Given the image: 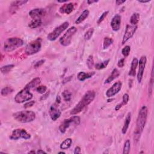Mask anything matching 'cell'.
<instances>
[{"instance_id":"cell-34","label":"cell","mask_w":154,"mask_h":154,"mask_svg":"<svg viewBox=\"0 0 154 154\" xmlns=\"http://www.w3.org/2000/svg\"><path fill=\"white\" fill-rule=\"evenodd\" d=\"M131 141L129 140H127L124 143L123 146V154H128L131 149Z\"/></svg>"},{"instance_id":"cell-28","label":"cell","mask_w":154,"mask_h":154,"mask_svg":"<svg viewBox=\"0 0 154 154\" xmlns=\"http://www.w3.org/2000/svg\"><path fill=\"white\" fill-rule=\"evenodd\" d=\"M140 21V14L139 13H134L130 17V23L132 25H137Z\"/></svg>"},{"instance_id":"cell-51","label":"cell","mask_w":154,"mask_h":154,"mask_svg":"<svg viewBox=\"0 0 154 154\" xmlns=\"http://www.w3.org/2000/svg\"><path fill=\"white\" fill-rule=\"evenodd\" d=\"M150 1H139V2L140 3H149Z\"/></svg>"},{"instance_id":"cell-38","label":"cell","mask_w":154,"mask_h":154,"mask_svg":"<svg viewBox=\"0 0 154 154\" xmlns=\"http://www.w3.org/2000/svg\"><path fill=\"white\" fill-rule=\"evenodd\" d=\"M130 51H131V47L129 45H127L122 50V54L125 57H127L129 55Z\"/></svg>"},{"instance_id":"cell-48","label":"cell","mask_w":154,"mask_h":154,"mask_svg":"<svg viewBox=\"0 0 154 154\" xmlns=\"http://www.w3.org/2000/svg\"><path fill=\"white\" fill-rule=\"evenodd\" d=\"M61 100H62V99H61L60 96L58 95V96H57V98H56V103H57V104H60V103L61 102Z\"/></svg>"},{"instance_id":"cell-10","label":"cell","mask_w":154,"mask_h":154,"mask_svg":"<svg viewBox=\"0 0 154 154\" xmlns=\"http://www.w3.org/2000/svg\"><path fill=\"white\" fill-rule=\"evenodd\" d=\"M21 139L28 140L31 139V135L28 133L25 129L17 128L14 129L10 136V139L12 140H17Z\"/></svg>"},{"instance_id":"cell-4","label":"cell","mask_w":154,"mask_h":154,"mask_svg":"<svg viewBox=\"0 0 154 154\" xmlns=\"http://www.w3.org/2000/svg\"><path fill=\"white\" fill-rule=\"evenodd\" d=\"M24 44L23 40L19 37H10L5 41L4 44V50L5 52H12L20 48Z\"/></svg>"},{"instance_id":"cell-13","label":"cell","mask_w":154,"mask_h":154,"mask_svg":"<svg viewBox=\"0 0 154 154\" xmlns=\"http://www.w3.org/2000/svg\"><path fill=\"white\" fill-rule=\"evenodd\" d=\"M137 29V25H127L125 34L123 35L122 39V44H125L128 40L133 37Z\"/></svg>"},{"instance_id":"cell-40","label":"cell","mask_w":154,"mask_h":154,"mask_svg":"<svg viewBox=\"0 0 154 154\" xmlns=\"http://www.w3.org/2000/svg\"><path fill=\"white\" fill-rule=\"evenodd\" d=\"M108 13H109L108 11H105L101 15V16L99 17V19L98 20V22H97V23H98V24H100V23H101L105 19V18L106 17V16L108 15Z\"/></svg>"},{"instance_id":"cell-50","label":"cell","mask_w":154,"mask_h":154,"mask_svg":"<svg viewBox=\"0 0 154 154\" xmlns=\"http://www.w3.org/2000/svg\"><path fill=\"white\" fill-rule=\"evenodd\" d=\"M68 0H63V1H59V0H58L57 2L58 3H66L68 2Z\"/></svg>"},{"instance_id":"cell-2","label":"cell","mask_w":154,"mask_h":154,"mask_svg":"<svg viewBox=\"0 0 154 154\" xmlns=\"http://www.w3.org/2000/svg\"><path fill=\"white\" fill-rule=\"evenodd\" d=\"M95 92L93 90H88L82 96L80 102L77 104L75 107L70 111V114L71 115H76L80 113L86 106L91 104L95 98Z\"/></svg>"},{"instance_id":"cell-26","label":"cell","mask_w":154,"mask_h":154,"mask_svg":"<svg viewBox=\"0 0 154 154\" xmlns=\"http://www.w3.org/2000/svg\"><path fill=\"white\" fill-rule=\"evenodd\" d=\"M72 144V140L70 138H68L65 139L62 143H61L60 147L62 150H66L69 149V148L71 146Z\"/></svg>"},{"instance_id":"cell-22","label":"cell","mask_w":154,"mask_h":154,"mask_svg":"<svg viewBox=\"0 0 154 154\" xmlns=\"http://www.w3.org/2000/svg\"><path fill=\"white\" fill-rule=\"evenodd\" d=\"M131 120V112H129L127 115V117L125 119V122H124V125L122 129V133L123 134H125L128 131L130 122Z\"/></svg>"},{"instance_id":"cell-53","label":"cell","mask_w":154,"mask_h":154,"mask_svg":"<svg viewBox=\"0 0 154 154\" xmlns=\"http://www.w3.org/2000/svg\"><path fill=\"white\" fill-rule=\"evenodd\" d=\"M114 100V99H109L107 100V102H111L112 100Z\"/></svg>"},{"instance_id":"cell-41","label":"cell","mask_w":154,"mask_h":154,"mask_svg":"<svg viewBox=\"0 0 154 154\" xmlns=\"http://www.w3.org/2000/svg\"><path fill=\"white\" fill-rule=\"evenodd\" d=\"M35 104V101L34 100H31V101H28L27 102H26L24 105H23V107L25 109L29 108L33 106Z\"/></svg>"},{"instance_id":"cell-32","label":"cell","mask_w":154,"mask_h":154,"mask_svg":"<svg viewBox=\"0 0 154 154\" xmlns=\"http://www.w3.org/2000/svg\"><path fill=\"white\" fill-rule=\"evenodd\" d=\"M14 67H15L14 64H8V65H5V66H2L1 69H0V70H1V72L2 74H6L10 72Z\"/></svg>"},{"instance_id":"cell-31","label":"cell","mask_w":154,"mask_h":154,"mask_svg":"<svg viewBox=\"0 0 154 154\" xmlns=\"http://www.w3.org/2000/svg\"><path fill=\"white\" fill-rule=\"evenodd\" d=\"M14 92V88L11 87H5L3 88L1 91V95L3 96H7L9 94L12 93Z\"/></svg>"},{"instance_id":"cell-19","label":"cell","mask_w":154,"mask_h":154,"mask_svg":"<svg viewBox=\"0 0 154 154\" xmlns=\"http://www.w3.org/2000/svg\"><path fill=\"white\" fill-rule=\"evenodd\" d=\"M27 3L28 1H15L11 4L10 11H11V13H15V11L18 9L20 6L25 5Z\"/></svg>"},{"instance_id":"cell-15","label":"cell","mask_w":154,"mask_h":154,"mask_svg":"<svg viewBox=\"0 0 154 154\" xmlns=\"http://www.w3.org/2000/svg\"><path fill=\"white\" fill-rule=\"evenodd\" d=\"M46 14V11L44 9L36 8L29 11V15L33 19H41Z\"/></svg>"},{"instance_id":"cell-17","label":"cell","mask_w":154,"mask_h":154,"mask_svg":"<svg viewBox=\"0 0 154 154\" xmlns=\"http://www.w3.org/2000/svg\"><path fill=\"white\" fill-rule=\"evenodd\" d=\"M74 9V5L72 3L64 4L60 8V12L61 13H66L69 15L72 12Z\"/></svg>"},{"instance_id":"cell-20","label":"cell","mask_w":154,"mask_h":154,"mask_svg":"<svg viewBox=\"0 0 154 154\" xmlns=\"http://www.w3.org/2000/svg\"><path fill=\"white\" fill-rule=\"evenodd\" d=\"M139 64V60L138 59L134 57L131 62V68H130L129 72L128 73V75L131 76H135L136 75V69H137V67L138 66Z\"/></svg>"},{"instance_id":"cell-45","label":"cell","mask_w":154,"mask_h":154,"mask_svg":"<svg viewBox=\"0 0 154 154\" xmlns=\"http://www.w3.org/2000/svg\"><path fill=\"white\" fill-rule=\"evenodd\" d=\"M74 153L75 154H78V153H81V148L79 146H76L75 147V149H74Z\"/></svg>"},{"instance_id":"cell-54","label":"cell","mask_w":154,"mask_h":154,"mask_svg":"<svg viewBox=\"0 0 154 154\" xmlns=\"http://www.w3.org/2000/svg\"><path fill=\"white\" fill-rule=\"evenodd\" d=\"M58 153H65V152H59Z\"/></svg>"},{"instance_id":"cell-42","label":"cell","mask_w":154,"mask_h":154,"mask_svg":"<svg viewBox=\"0 0 154 154\" xmlns=\"http://www.w3.org/2000/svg\"><path fill=\"white\" fill-rule=\"evenodd\" d=\"M125 58H121L117 63V66L121 68H123L124 66H125Z\"/></svg>"},{"instance_id":"cell-11","label":"cell","mask_w":154,"mask_h":154,"mask_svg":"<svg viewBox=\"0 0 154 154\" xmlns=\"http://www.w3.org/2000/svg\"><path fill=\"white\" fill-rule=\"evenodd\" d=\"M147 63V57L145 56H141L139 61V71L137 74V79L139 83H141V82L143 80V77L144 75V71Z\"/></svg>"},{"instance_id":"cell-1","label":"cell","mask_w":154,"mask_h":154,"mask_svg":"<svg viewBox=\"0 0 154 154\" xmlns=\"http://www.w3.org/2000/svg\"><path fill=\"white\" fill-rule=\"evenodd\" d=\"M147 114L148 108L146 105H143L140 108L139 112L137 122H136L135 131L134 132V142H137L139 140L141 137V135L143 131V129L147 121Z\"/></svg>"},{"instance_id":"cell-21","label":"cell","mask_w":154,"mask_h":154,"mask_svg":"<svg viewBox=\"0 0 154 154\" xmlns=\"http://www.w3.org/2000/svg\"><path fill=\"white\" fill-rule=\"evenodd\" d=\"M94 74H95V72H94L88 73H86L84 72H80L78 74V75H77V78H78V80L80 81H84L86 80L92 78Z\"/></svg>"},{"instance_id":"cell-44","label":"cell","mask_w":154,"mask_h":154,"mask_svg":"<svg viewBox=\"0 0 154 154\" xmlns=\"http://www.w3.org/2000/svg\"><path fill=\"white\" fill-rule=\"evenodd\" d=\"M50 91L48 92L45 93H44V95L41 96L40 100H45V99H46L47 98H48V96H49V95H50Z\"/></svg>"},{"instance_id":"cell-46","label":"cell","mask_w":154,"mask_h":154,"mask_svg":"<svg viewBox=\"0 0 154 154\" xmlns=\"http://www.w3.org/2000/svg\"><path fill=\"white\" fill-rule=\"evenodd\" d=\"M126 2L125 0H124V1H121V0H117V1H116V4L117 5H121L123 3H125Z\"/></svg>"},{"instance_id":"cell-3","label":"cell","mask_w":154,"mask_h":154,"mask_svg":"<svg viewBox=\"0 0 154 154\" xmlns=\"http://www.w3.org/2000/svg\"><path fill=\"white\" fill-rule=\"evenodd\" d=\"M14 119L19 122L22 123H30L35 119V113L31 110H24L16 112L13 114Z\"/></svg>"},{"instance_id":"cell-18","label":"cell","mask_w":154,"mask_h":154,"mask_svg":"<svg viewBox=\"0 0 154 154\" xmlns=\"http://www.w3.org/2000/svg\"><path fill=\"white\" fill-rule=\"evenodd\" d=\"M120 75H121V73L119 72V70L116 68H114L112 70L111 74L108 76V78L105 80L104 84L110 83V82H111L112 81H114L115 79L118 78V77L120 76Z\"/></svg>"},{"instance_id":"cell-35","label":"cell","mask_w":154,"mask_h":154,"mask_svg":"<svg viewBox=\"0 0 154 154\" xmlns=\"http://www.w3.org/2000/svg\"><path fill=\"white\" fill-rule=\"evenodd\" d=\"M87 66L88 68V69H92L94 66V59L93 56L90 55L88 57L87 61H86Z\"/></svg>"},{"instance_id":"cell-9","label":"cell","mask_w":154,"mask_h":154,"mask_svg":"<svg viewBox=\"0 0 154 154\" xmlns=\"http://www.w3.org/2000/svg\"><path fill=\"white\" fill-rule=\"evenodd\" d=\"M69 25V23L68 22H63L60 26L56 27L54 30L50 32L48 34V35H47V39L51 41V42H52V41H55L59 36H60V35L62 34V33H63L64 30H66V29L68 28Z\"/></svg>"},{"instance_id":"cell-27","label":"cell","mask_w":154,"mask_h":154,"mask_svg":"<svg viewBox=\"0 0 154 154\" xmlns=\"http://www.w3.org/2000/svg\"><path fill=\"white\" fill-rule=\"evenodd\" d=\"M41 82L40 78H39V77H37V78H35L33 80H32L30 82H29L27 84V86L31 88V89H33V88L35 87H37Z\"/></svg>"},{"instance_id":"cell-16","label":"cell","mask_w":154,"mask_h":154,"mask_svg":"<svg viewBox=\"0 0 154 154\" xmlns=\"http://www.w3.org/2000/svg\"><path fill=\"white\" fill-rule=\"evenodd\" d=\"M121 16L119 14H116L112 17L111 21V27L114 31H118L121 28Z\"/></svg>"},{"instance_id":"cell-29","label":"cell","mask_w":154,"mask_h":154,"mask_svg":"<svg viewBox=\"0 0 154 154\" xmlns=\"http://www.w3.org/2000/svg\"><path fill=\"white\" fill-rule=\"evenodd\" d=\"M110 61V59H108V60H105V61H104L103 62L96 63L95 64H94V67H95L96 69L99 70L104 69L108 66V64Z\"/></svg>"},{"instance_id":"cell-14","label":"cell","mask_w":154,"mask_h":154,"mask_svg":"<svg viewBox=\"0 0 154 154\" xmlns=\"http://www.w3.org/2000/svg\"><path fill=\"white\" fill-rule=\"evenodd\" d=\"M58 105L57 103L52 105L49 110L50 116L53 121H57L62 114V112L59 109Z\"/></svg>"},{"instance_id":"cell-39","label":"cell","mask_w":154,"mask_h":154,"mask_svg":"<svg viewBox=\"0 0 154 154\" xmlns=\"http://www.w3.org/2000/svg\"><path fill=\"white\" fill-rule=\"evenodd\" d=\"M36 91L40 94H44L47 90V87L45 86H39L36 88Z\"/></svg>"},{"instance_id":"cell-52","label":"cell","mask_w":154,"mask_h":154,"mask_svg":"<svg viewBox=\"0 0 154 154\" xmlns=\"http://www.w3.org/2000/svg\"><path fill=\"white\" fill-rule=\"evenodd\" d=\"M35 153L36 152H35L34 151H31L28 152V153Z\"/></svg>"},{"instance_id":"cell-7","label":"cell","mask_w":154,"mask_h":154,"mask_svg":"<svg viewBox=\"0 0 154 154\" xmlns=\"http://www.w3.org/2000/svg\"><path fill=\"white\" fill-rule=\"evenodd\" d=\"M81 122V119L79 116H74L70 117L68 119H66L60 124L58 129L61 133L64 134L66 132L67 129L70 127L71 125H79Z\"/></svg>"},{"instance_id":"cell-47","label":"cell","mask_w":154,"mask_h":154,"mask_svg":"<svg viewBox=\"0 0 154 154\" xmlns=\"http://www.w3.org/2000/svg\"><path fill=\"white\" fill-rule=\"evenodd\" d=\"M98 1H96V0H94H94H88V1H87V4H89V5L92 4H93V3H98Z\"/></svg>"},{"instance_id":"cell-30","label":"cell","mask_w":154,"mask_h":154,"mask_svg":"<svg viewBox=\"0 0 154 154\" xmlns=\"http://www.w3.org/2000/svg\"><path fill=\"white\" fill-rule=\"evenodd\" d=\"M114 40L112 38L108 37H106L104 39V42H103V46L102 48L104 50L107 49L110 46H111L112 44H113Z\"/></svg>"},{"instance_id":"cell-23","label":"cell","mask_w":154,"mask_h":154,"mask_svg":"<svg viewBox=\"0 0 154 154\" xmlns=\"http://www.w3.org/2000/svg\"><path fill=\"white\" fill-rule=\"evenodd\" d=\"M89 10L86 9L84 10L83 11H82V13L79 16V17L78 18L76 19V20L75 21V23L76 24H80L81 23H82L84 21H85L89 15Z\"/></svg>"},{"instance_id":"cell-43","label":"cell","mask_w":154,"mask_h":154,"mask_svg":"<svg viewBox=\"0 0 154 154\" xmlns=\"http://www.w3.org/2000/svg\"><path fill=\"white\" fill-rule=\"evenodd\" d=\"M45 62V60H40L38 61L37 62H36V63H35L34 66V68H35V69H37V68L40 67L41 66H42V65H43V64H44Z\"/></svg>"},{"instance_id":"cell-37","label":"cell","mask_w":154,"mask_h":154,"mask_svg":"<svg viewBox=\"0 0 154 154\" xmlns=\"http://www.w3.org/2000/svg\"><path fill=\"white\" fill-rule=\"evenodd\" d=\"M153 68H152V71H151V77L149 82V94L151 96L152 91H153Z\"/></svg>"},{"instance_id":"cell-12","label":"cell","mask_w":154,"mask_h":154,"mask_svg":"<svg viewBox=\"0 0 154 154\" xmlns=\"http://www.w3.org/2000/svg\"><path fill=\"white\" fill-rule=\"evenodd\" d=\"M122 87V83L121 81H118L116 82L115 83L112 84V86L110 88H109L108 89L106 90L105 93L106 96L108 98H111L114 96L116 94H117L121 91Z\"/></svg>"},{"instance_id":"cell-36","label":"cell","mask_w":154,"mask_h":154,"mask_svg":"<svg viewBox=\"0 0 154 154\" xmlns=\"http://www.w3.org/2000/svg\"><path fill=\"white\" fill-rule=\"evenodd\" d=\"M94 31V28H90L88 29L84 34V39L86 40H89L93 36Z\"/></svg>"},{"instance_id":"cell-6","label":"cell","mask_w":154,"mask_h":154,"mask_svg":"<svg viewBox=\"0 0 154 154\" xmlns=\"http://www.w3.org/2000/svg\"><path fill=\"white\" fill-rule=\"evenodd\" d=\"M42 48V39L37 38L29 42L25 47V53L27 56H33L39 52Z\"/></svg>"},{"instance_id":"cell-33","label":"cell","mask_w":154,"mask_h":154,"mask_svg":"<svg viewBox=\"0 0 154 154\" xmlns=\"http://www.w3.org/2000/svg\"><path fill=\"white\" fill-rule=\"evenodd\" d=\"M62 96L63 98V99L65 100L66 102H69L72 99V94L69 91L65 90L62 93Z\"/></svg>"},{"instance_id":"cell-24","label":"cell","mask_w":154,"mask_h":154,"mask_svg":"<svg viewBox=\"0 0 154 154\" xmlns=\"http://www.w3.org/2000/svg\"><path fill=\"white\" fill-rule=\"evenodd\" d=\"M129 96L128 93H125L123 94V98H122V102L121 103L118 104L115 107V110L116 111H119L123 105H125L128 104L129 101Z\"/></svg>"},{"instance_id":"cell-49","label":"cell","mask_w":154,"mask_h":154,"mask_svg":"<svg viewBox=\"0 0 154 154\" xmlns=\"http://www.w3.org/2000/svg\"><path fill=\"white\" fill-rule=\"evenodd\" d=\"M36 153H46V152L45 151H43L42 149H39V150L37 151Z\"/></svg>"},{"instance_id":"cell-25","label":"cell","mask_w":154,"mask_h":154,"mask_svg":"<svg viewBox=\"0 0 154 154\" xmlns=\"http://www.w3.org/2000/svg\"><path fill=\"white\" fill-rule=\"evenodd\" d=\"M42 24V21L41 19H33L30 22L28 23V27L31 29H34L40 27Z\"/></svg>"},{"instance_id":"cell-8","label":"cell","mask_w":154,"mask_h":154,"mask_svg":"<svg viewBox=\"0 0 154 154\" xmlns=\"http://www.w3.org/2000/svg\"><path fill=\"white\" fill-rule=\"evenodd\" d=\"M77 31V29L75 27L73 26L69 28L66 32L64 34L63 36L60 39V44L63 46H68L72 41V37Z\"/></svg>"},{"instance_id":"cell-5","label":"cell","mask_w":154,"mask_h":154,"mask_svg":"<svg viewBox=\"0 0 154 154\" xmlns=\"http://www.w3.org/2000/svg\"><path fill=\"white\" fill-rule=\"evenodd\" d=\"M30 90L31 88L26 85L24 88L16 94L14 98L15 101L18 104L29 101L33 97V94Z\"/></svg>"}]
</instances>
